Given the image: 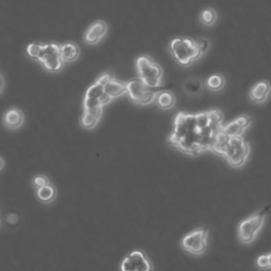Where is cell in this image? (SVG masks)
Returning a JSON list of instances; mask_svg holds the SVG:
<instances>
[{"mask_svg":"<svg viewBox=\"0 0 271 271\" xmlns=\"http://www.w3.org/2000/svg\"><path fill=\"white\" fill-rule=\"evenodd\" d=\"M170 51L176 62L182 67H189L201 57L195 40L188 37L174 38L170 44Z\"/></svg>","mask_w":271,"mask_h":271,"instance_id":"cell-1","label":"cell"},{"mask_svg":"<svg viewBox=\"0 0 271 271\" xmlns=\"http://www.w3.org/2000/svg\"><path fill=\"white\" fill-rule=\"evenodd\" d=\"M136 68L138 77L148 89L158 88L161 86L163 79V69L152 58L146 55H141L137 58Z\"/></svg>","mask_w":271,"mask_h":271,"instance_id":"cell-2","label":"cell"},{"mask_svg":"<svg viewBox=\"0 0 271 271\" xmlns=\"http://www.w3.org/2000/svg\"><path fill=\"white\" fill-rule=\"evenodd\" d=\"M266 216L267 209H264L240 221L237 227L239 242L244 245H250L253 243L264 227Z\"/></svg>","mask_w":271,"mask_h":271,"instance_id":"cell-3","label":"cell"},{"mask_svg":"<svg viewBox=\"0 0 271 271\" xmlns=\"http://www.w3.org/2000/svg\"><path fill=\"white\" fill-rule=\"evenodd\" d=\"M209 230L206 228H198L185 234L181 239L182 249L193 255H201L208 249Z\"/></svg>","mask_w":271,"mask_h":271,"instance_id":"cell-4","label":"cell"},{"mask_svg":"<svg viewBox=\"0 0 271 271\" xmlns=\"http://www.w3.org/2000/svg\"><path fill=\"white\" fill-rule=\"evenodd\" d=\"M126 93L135 104L140 106L149 105L155 100L156 93L149 90L139 77L126 83Z\"/></svg>","mask_w":271,"mask_h":271,"instance_id":"cell-5","label":"cell"},{"mask_svg":"<svg viewBox=\"0 0 271 271\" xmlns=\"http://www.w3.org/2000/svg\"><path fill=\"white\" fill-rule=\"evenodd\" d=\"M48 72H59L64 69L65 63L59 55V45L56 43H46L38 61Z\"/></svg>","mask_w":271,"mask_h":271,"instance_id":"cell-6","label":"cell"},{"mask_svg":"<svg viewBox=\"0 0 271 271\" xmlns=\"http://www.w3.org/2000/svg\"><path fill=\"white\" fill-rule=\"evenodd\" d=\"M153 269L152 262L141 250L131 251L120 265V271H153Z\"/></svg>","mask_w":271,"mask_h":271,"instance_id":"cell-7","label":"cell"},{"mask_svg":"<svg viewBox=\"0 0 271 271\" xmlns=\"http://www.w3.org/2000/svg\"><path fill=\"white\" fill-rule=\"evenodd\" d=\"M249 154H250L249 143L246 142L242 147L235 148V149H231L227 146L226 152L222 157H225L227 159L228 163L232 167L238 168V167H242L246 163Z\"/></svg>","mask_w":271,"mask_h":271,"instance_id":"cell-8","label":"cell"},{"mask_svg":"<svg viewBox=\"0 0 271 271\" xmlns=\"http://www.w3.org/2000/svg\"><path fill=\"white\" fill-rule=\"evenodd\" d=\"M108 32V25L104 20H96L87 29L84 41L89 46H94L105 37Z\"/></svg>","mask_w":271,"mask_h":271,"instance_id":"cell-9","label":"cell"},{"mask_svg":"<svg viewBox=\"0 0 271 271\" xmlns=\"http://www.w3.org/2000/svg\"><path fill=\"white\" fill-rule=\"evenodd\" d=\"M25 123V113L18 107H12L3 113L2 125L10 130L21 128Z\"/></svg>","mask_w":271,"mask_h":271,"instance_id":"cell-10","label":"cell"},{"mask_svg":"<svg viewBox=\"0 0 271 271\" xmlns=\"http://www.w3.org/2000/svg\"><path fill=\"white\" fill-rule=\"evenodd\" d=\"M104 94V86L101 85L100 83L95 81L94 84L90 86L85 93V99H84V109L88 108L102 106L101 98Z\"/></svg>","mask_w":271,"mask_h":271,"instance_id":"cell-11","label":"cell"},{"mask_svg":"<svg viewBox=\"0 0 271 271\" xmlns=\"http://www.w3.org/2000/svg\"><path fill=\"white\" fill-rule=\"evenodd\" d=\"M103 116V106H95L84 109L81 118V126L85 129L94 128Z\"/></svg>","mask_w":271,"mask_h":271,"instance_id":"cell-12","label":"cell"},{"mask_svg":"<svg viewBox=\"0 0 271 271\" xmlns=\"http://www.w3.org/2000/svg\"><path fill=\"white\" fill-rule=\"evenodd\" d=\"M270 92V84L267 81H260L251 88L249 92L250 100L256 104H262L267 100Z\"/></svg>","mask_w":271,"mask_h":271,"instance_id":"cell-13","label":"cell"},{"mask_svg":"<svg viewBox=\"0 0 271 271\" xmlns=\"http://www.w3.org/2000/svg\"><path fill=\"white\" fill-rule=\"evenodd\" d=\"M81 50L76 44L68 41L63 45H59V55L64 63H72L80 57Z\"/></svg>","mask_w":271,"mask_h":271,"instance_id":"cell-14","label":"cell"},{"mask_svg":"<svg viewBox=\"0 0 271 271\" xmlns=\"http://www.w3.org/2000/svg\"><path fill=\"white\" fill-rule=\"evenodd\" d=\"M154 101L156 105H157L160 109L167 110V109H171V108H173L174 105H175L176 96L172 91L163 90V91L156 93Z\"/></svg>","mask_w":271,"mask_h":271,"instance_id":"cell-15","label":"cell"},{"mask_svg":"<svg viewBox=\"0 0 271 271\" xmlns=\"http://www.w3.org/2000/svg\"><path fill=\"white\" fill-rule=\"evenodd\" d=\"M104 92L109 96L110 100L120 98L126 93V83L120 82L112 77L104 86Z\"/></svg>","mask_w":271,"mask_h":271,"instance_id":"cell-16","label":"cell"},{"mask_svg":"<svg viewBox=\"0 0 271 271\" xmlns=\"http://www.w3.org/2000/svg\"><path fill=\"white\" fill-rule=\"evenodd\" d=\"M35 195H36V198H37L41 203L48 204V203L53 202L56 199L57 190L52 183H49V184L43 186V188L36 189Z\"/></svg>","mask_w":271,"mask_h":271,"instance_id":"cell-17","label":"cell"},{"mask_svg":"<svg viewBox=\"0 0 271 271\" xmlns=\"http://www.w3.org/2000/svg\"><path fill=\"white\" fill-rule=\"evenodd\" d=\"M203 87H204V84L202 80L196 76L189 77V79H186L182 84V88L184 90V92L190 95L199 94L203 90Z\"/></svg>","mask_w":271,"mask_h":271,"instance_id":"cell-18","label":"cell"},{"mask_svg":"<svg viewBox=\"0 0 271 271\" xmlns=\"http://www.w3.org/2000/svg\"><path fill=\"white\" fill-rule=\"evenodd\" d=\"M203 84L211 91H220L226 86V79L222 74L216 73L210 75Z\"/></svg>","mask_w":271,"mask_h":271,"instance_id":"cell-19","label":"cell"},{"mask_svg":"<svg viewBox=\"0 0 271 271\" xmlns=\"http://www.w3.org/2000/svg\"><path fill=\"white\" fill-rule=\"evenodd\" d=\"M217 18L218 15L214 9L207 8L201 11V13L199 15V21L203 26L212 27L215 25L216 21H217Z\"/></svg>","mask_w":271,"mask_h":271,"instance_id":"cell-20","label":"cell"},{"mask_svg":"<svg viewBox=\"0 0 271 271\" xmlns=\"http://www.w3.org/2000/svg\"><path fill=\"white\" fill-rule=\"evenodd\" d=\"M220 129L224 131L228 137H242L245 132V130L240 127L235 121H232L225 126H221Z\"/></svg>","mask_w":271,"mask_h":271,"instance_id":"cell-21","label":"cell"},{"mask_svg":"<svg viewBox=\"0 0 271 271\" xmlns=\"http://www.w3.org/2000/svg\"><path fill=\"white\" fill-rule=\"evenodd\" d=\"M44 45L43 43H31L27 46V54L30 58L34 59V61H39L41 56V53L44 50Z\"/></svg>","mask_w":271,"mask_h":271,"instance_id":"cell-22","label":"cell"},{"mask_svg":"<svg viewBox=\"0 0 271 271\" xmlns=\"http://www.w3.org/2000/svg\"><path fill=\"white\" fill-rule=\"evenodd\" d=\"M270 257L271 254L267 253V254H263L260 255L256 258V267L261 270H269L271 267V262H270Z\"/></svg>","mask_w":271,"mask_h":271,"instance_id":"cell-23","label":"cell"},{"mask_svg":"<svg viewBox=\"0 0 271 271\" xmlns=\"http://www.w3.org/2000/svg\"><path fill=\"white\" fill-rule=\"evenodd\" d=\"M31 182H32V185H33V188L35 190L39 189V188H43V186L51 183L50 179L48 178L46 175H44V174H38V175L34 176Z\"/></svg>","mask_w":271,"mask_h":271,"instance_id":"cell-24","label":"cell"},{"mask_svg":"<svg viewBox=\"0 0 271 271\" xmlns=\"http://www.w3.org/2000/svg\"><path fill=\"white\" fill-rule=\"evenodd\" d=\"M194 40H195V44L198 48V50H199V52L201 54V56H203L204 54H207L208 51L210 50V47H211L210 41L206 37H199V38H196Z\"/></svg>","mask_w":271,"mask_h":271,"instance_id":"cell-25","label":"cell"},{"mask_svg":"<svg viewBox=\"0 0 271 271\" xmlns=\"http://www.w3.org/2000/svg\"><path fill=\"white\" fill-rule=\"evenodd\" d=\"M234 121H235L244 130H246L251 125L252 118L247 116V114H242V116L237 117L235 120H234Z\"/></svg>","mask_w":271,"mask_h":271,"instance_id":"cell-26","label":"cell"},{"mask_svg":"<svg viewBox=\"0 0 271 271\" xmlns=\"http://www.w3.org/2000/svg\"><path fill=\"white\" fill-rule=\"evenodd\" d=\"M18 220H19V216H18V214L16 213H10L8 214L7 216V222L10 225H15L18 222Z\"/></svg>","mask_w":271,"mask_h":271,"instance_id":"cell-27","label":"cell"},{"mask_svg":"<svg viewBox=\"0 0 271 271\" xmlns=\"http://www.w3.org/2000/svg\"><path fill=\"white\" fill-rule=\"evenodd\" d=\"M4 88H5V79L3 74L0 72V94L4 91Z\"/></svg>","mask_w":271,"mask_h":271,"instance_id":"cell-28","label":"cell"},{"mask_svg":"<svg viewBox=\"0 0 271 271\" xmlns=\"http://www.w3.org/2000/svg\"><path fill=\"white\" fill-rule=\"evenodd\" d=\"M4 160H3V158L1 157V156H0V172H1L3 168H4Z\"/></svg>","mask_w":271,"mask_h":271,"instance_id":"cell-29","label":"cell"},{"mask_svg":"<svg viewBox=\"0 0 271 271\" xmlns=\"http://www.w3.org/2000/svg\"><path fill=\"white\" fill-rule=\"evenodd\" d=\"M0 222H1V221H0Z\"/></svg>","mask_w":271,"mask_h":271,"instance_id":"cell-30","label":"cell"}]
</instances>
